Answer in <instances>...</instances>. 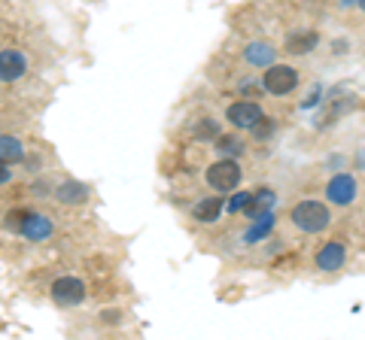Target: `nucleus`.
Returning a JSON list of instances; mask_svg holds the SVG:
<instances>
[{
  "mask_svg": "<svg viewBox=\"0 0 365 340\" xmlns=\"http://www.w3.org/2000/svg\"><path fill=\"white\" fill-rule=\"evenodd\" d=\"M0 161L4 164H19L25 161V146L13 134H0Z\"/></svg>",
  "mask_w": 365,
  "mask_h": 340,
  "instance_id": "nucleus-12",
  "label": "nucleus"
},
{
  "mask_svg": "<svg viewBox=\"0 0 365 340\" xmlns=\"http://www.w3.org/2000/svg\"><path fill=\"white\" fill-rule=\"evenodd\" d=\"M28 213L25 210H13V213H6V228L9 231H21V222H25Z\"/></svg>",
  "mask_w": 365,
  "mask_h": 340,
  "instance_id": "nucleus-20",
  "label": "nucleus"
},
{
  "mask_svg": "<svg viewBox=\"0 0 365 340\" xmlns=\"http://www.w3.org/2000/svg\"><path fill=\"white\" fill-rule=\"evenodd\" d=\"M52 301L58 307H79L86 301V282L79 277H58L52 282Z\"/></svg>",
  "mask_w": 365,
  "mask_h": 340,
  "instance_id": "nucleus-4",
  "label": "nucleus"
},
{
  "mask_svg": "<svg viewBox=\"0 0 365 340\" xmlns=\"http://www.w3.org/2000/svg\"><path fill=\"white\" fill-rule=\"evenodd\" d=\"M250 195H253V191H237V195L225 203V210H228V213H244V207H247Z\"/></svg>",
  "mask_w": 365,
  "mask_h": 340,
  "instance_id": "nucleus-18",
  "label": "nucleus"
},
{
  "mask_svg": "<svg viewBox=\"0 0 365 340\" xmlns=\"http://www.w3.org/2000/svg\"><path fill=\"white\" fill-rule=\"evenodd\" d=\"M9 179H13V170H9L4 161H0V186H6Z\"/></svg>",
  "mask_w": 365,
  "mask_h": 340,
  "instance_id": "nucleus-22",
  "label": "nucleus"
},
{
  "mask_svg": "<svg viewBox=\"0 0 365 340\" xmlns=\"http://www.w3.org/2000/svg\"><path fill=\"white\" fill-rule=\"evenodd\" d=\"M274 203H277V195H274L271 188H259V191H253V195H250L247 207H244V216L259 219V216H265V213L274 210Z\"/></svg>",
  "mask_w": 365,
  "mask_h": 340,
  "instance_id": "nucleus-9",
  "label": "nucleus"
},
{
  "mask_svg": "<svg viewBox=\"0 0 365 340\" xmlns=\"http://www.w3.org/2000/svg\"><path fill=\"white\" fill-rule=\"evenodd\" d=\"M237 183H241V164H237L235 158H222V161L207 167V186L210 188L232 191V188H237Z\"/></svg>",
  "mask_w": 365,
  "mask_h": 340,
  "instance_id": "nucleus-3",
  "label": "nucleus"
},
{
  "mask_svg": "<svg viewBox=\"0 0 365 340\" xmlns=\"http://www.w3.org/2000/svg\"><path fill=\"white\" fill-rule=\"evenodd\" d=\"M326 198H329V203L347 207V203H353V198H356V179H353L350 174L332 176L329 179V186H326Z\"/></svg>",
  "mask_w": 365,
  "mask_h": 340,
  "instance_id": "nucleus-6",
  "label": "nucleus"
},
{
  "mask_svg": "<svg viewBox=\"0 0 365 340\" xmlns=\"http://www.w3.org/2000/svg\"><path fill=\"white\" fill-rule=\"evenodd\" d=\"M195 137H198V140H204V137H220V128H216L213 119H204L198 128H195Z\"/></svg>",
  "mask_w": 365,
  "mask_h": 340,
  "instance_id": "nucleus-19",
  "label": "nucleus"
},
{
  "mask_svg": "<svg viewBox=\"0 0 365 340\" xmlns=\"http://www.w3.org/2000/svg\"><path fill=\"white\" fill-rule=\"evenodd\" d=\"M222 207H225V203L220 198H204V201H198L195 207H192V216H195V222H207L210 225V222L220 219Z\"/></svg>",
  "mask_w": 365,
  "mask_h": 340,
  "instance_id": "nucleus-14",
  "label": "nucleus"
},
{
  "mask_svg": "<svg viewBox=\"0 0 365 340\" xmlns=\"http://www.w3.org/2000/svg\"><path fill=\"white\" fill-rule=\"evenodd\" d=\"M216 149H220L225 158H228V155L237 158V155L244 152V143L237 140V137H216Z\"/></svg>",
  "mask_w": 365,
  "mask_h": 340,
  "instance_id": "nucleus-17",
  "label": "nucleus"
},
{
  "mask_svg": "<svg viewBox=\"0 0 365 340\" xmlns=\"http://www.w3.org/2000/svg\"><path fill=\"white\" fill-rule=\"evenodd\" d=\"M28 73V58L19 49L0 52V83H19Z\"/></svg>",
  "mask_w": 365,
  "mask_h": 340,
  "instance_id": "nucleus-7",
  "label": "nucleus"
},
{
  "mask_svg": "<svg viewBox=\"0 0 365 340\" xmlns=\"http://www.w3.org/2000/svg\"><path fill=\"white\" fill-rule=\"evenodd\" d=\"M271 128H274V122L268 119V116H262L256 124H253V128H250V131H253L256 134V137L262 140V137H268V134H271Z\"/></svg>",
  "mask_w": 365,
  "mask_h": 340,
  "instance_id": "nucleus-21",
  "label": "nucleus"
},
{
  "mask_svg": "<svg viewBox=\"0 0 365 340\" xmlns=\"http://www.w3.org/2000/svg\"><path fill=\"white\" fill-rule=\"evenodd\" d=\"M319 46V33L317 31H295L287 37V49L289 55H307V52H314Z\"/></svg>",
  "mask_w": 365,
  "mask_h": 340,
  "instance_id": "nucleus-11",
  "label": "nucleus"
},
{
  "mask_svg": "<svg viewBox=\"0 0 365 340\" xmlns=\"http://www.w3.org/2000/svg\"><path fill=\"white\" fill-rule=\"evenodd\" d=\"M347 262V249L341 246V243H326V246H319V253H317V267L319 270H326V274H335V270H341Z\"/></svg>",
  "mask_w": 365,
  "mask_h": 340,
  "instance_id": "nucleus-8",
  "label": "nucleus"
},
{
  "mask_svg": "<svg viewBox=\"0 0 365 340\" xmlns=\"http://www.w3.org/2000/svg\"><path fill=\"white\" fill-rule=\"evenodd\" d=\"M244 58L253 67H268V64H274V58H277V49L268 46V43H250L244 49Z\"/></svg>",
  "mask_w": 365,
  "mask_h": 340,
  "instance_id": "nucleus-13",
  "label": "nucleus"
},
{
  "mask_svg": "<svg viewBox=\"0 0 365 340\" xmlns=\"http://www.w3.org/2000/svg\"><path fill=\"white\" fill-rule=\"evenodd\" d=\"M329 222H332V213H329L326 203L319 201H302L292 207V225L304 234H319L329 228Z\"/></svg>",
  "mask_w": 365,
  "mask_h": 340,
  "instance_id": "nucleus-1",
  "label": "nucleus"
},
{
  "mask_svg": "<svg viewBox=\"0 0 365 340\" xmlns=\"http://www.w3.org/2000/svg\"><path fill=\"white\" fill-rule=\"evenodd\" d=\"M262 116H265V112H262V107L256 104V100H235V104L225 110V119L241 131H250Z\"/></svg>",
  "mask_w": 365,
  "mask_h": 340,
  "instance_id": "nucleus-5",
  "label": "nucleus"
},
{
  "mask_svg": "<svg viewBox=\"0 0 365 340\" xmlns=\"http://www.w3.org/2000/svg\"><path fill=\"white\" fill-rule=\"evenodd\" d=\"M295 85H299V73H295V67L277 64V61L265 67V76H262V88H265L268 95L287 97V95L295 92Z\"/></svg>",
  "mask_w": 365,
  "mask_h": 340,
  "instance_id": "nucleus-2",
  "label": "nucleus"
},
{
  "mask_svg": "<svg viewBox=\"0 0 365 340\" xmlns=\"http://www.w3.org/2000/svg\"><path fill=\"white\" fill-rule=\"evenodd\" d=\"M271 228H274V216H271V213H265V216L253 219V225H250V231L244 234V240H247V243H259V240H265V237L271 234Z\"/></svg>",
  "mask_w": 365,
  "mask_h": 340,
  "instance_id": "nucleus-16",
  "label": "nucleus"
},
{
  "mask_svg": "<svg viewBox=\"0 0 365 340\" xmlns=\"http://www.w3.org/2000/svg\"><path fill=\"white\" fill-rule=\"evenodd\" d=\"M55 198L61 203H83L88 198V188L83 183H76V179H67V183H61L55 188Z\"/></svg>",
  "mask_w": 365,
  "mask_h": 340,
  "instance_id": "nucleus-15",
  "label": "nucleus"
},
{
  "mask_svg": "<svg viewBox=\"0 0 365 340\" xmlns=\"http://www.w3.org/2000/svg\"><path fill=\"white\" fill-rule=\"evenodd\" d=\"M350 4H356V6H362V9H365V0H344V6H350Z\"/></svg>",
  "mask_w": 365,
  "mask_h": 340,
  "instance_id": "nucleus-23",
  "label": "nucleus"
},
{
  "mask_svg": "<svg viewBox=\"0 0 365 340\" xmlns=\"http://www.w3.org/2000/svg\"><path fill=\"white\" fill-rule=\"evenodd\" d=\"M21 237H28V240H46V237L52 234V222L43 216V213H28L25 216V222H21V231H19Z\"/></svg>",
  "mask_w": 365,
  "mask_h": 340,
  "instance_id": "nucleus-10",
  "label": "nucleus"
}]
</instances>
